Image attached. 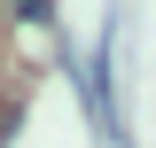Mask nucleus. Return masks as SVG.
I'll return each mask as SVG.
<instances>
[{
  "mask_svg": "<svg viewBox=\"0 0 156 148\" xmlns=\"http://www.w3.org/2000/svg\"><path fill=\"white\" fill-rule=\"evenodd\" d=\"M78 93H86V109H94V125H101V132L117 140V109H109V55H101V47H94V62L78 70Z\"/></svg>",
  "mask_w": 156,
  "mask_h": 148,
  "instance_id": "nucleus-1",
  "label": "nucleus"
}]
</instances>
